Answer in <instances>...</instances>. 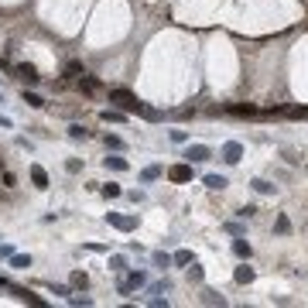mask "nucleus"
I'll list each match as a JSON object with an SVG mask.
<instances>
[{
    "instance_id": "obj_19",
    "label": "nucleus",
    "mask_w": 308,
    "mask_h": 308,
    "mask_svg": "<svg viewBox=\"0 0 308 308\" xmlns=\"http://www.w3.org/2000/svg\"><path fill=\"white\" fill-rule=\"evenodd\" d=\"M137 113L144 116V120H161V110H154V106H148V103H140V110Z\"/></svg>"
},
{
    "instance_id": "obj_35",
    "label": "nucleus",
    "mask_w": 308,
    "mask_h": 308,
    "mask_svg": "<svg viewBox=\"0 0 308 308\" xmlns=\"http://www.w3.org/2000/svg\"><path fill=\"white\" fill-rule=\"evenodd\" d=\"M171 140H175V144H185L188 134H185V130H171Z\"/></svg>"
},
{
    "instance_id": "obj_21",
    "label": "nucleus",
    "mask_w": 308,
    "mask_h": 308,
    "mask_svg": "<svg viewBox=\"0 0 308 308\" xmlns=\"http://www.w3.org/2000/svg\"><path fill=\"white\" fill-rule=\"evenodd\" d=\"M86 134H89V130H86L82 124H72V127H68V137H72V140H86Z\"/></svg>"
},
{
    "instance_id": "obj_2",
    "label": "nucleus",
    "mask_w": 308,
    "mask_h": 308,
    "mask_svg": "<svg viewBox=\"0 0 308 308\" xmlns=\"http://www.w3.org/2000/svg\"><path fill=\"white\" fill-rule=\"evenodd\" d=\"M144 285H148V274L144 271H130L124 281L116 285V291H120V295H130V291H137V288H144Z\"/></svg>"
},
{
    "instance_id": "obj_20",
    "label": "nucleus",
    "mask_w": 308,
    "mask_h": 308,
    "mask_svg": "<svg viewBox=\"0 0 308 308\" xmlns=\"http://www.w3.org/2000/svg\"><path fill=\"white\" fill-rule=\"evenodd\" d=\"M140 178H144V182H158V178H161V168H158V164H151V168L140 171Z\"/></svg>"
},
{
    "instance_id": "obj_13",
    "label": "nucleus",
    "mask_w": 308,
    "mask_h": 308,
    "mask_svg": "<svg viewBox=\"0 0 308 308\" xmlns=\"http://www.w3.org/2000/svg\"><path fill=\"white\" fill-rule=\"evenodd\" d=\"M205 185H209V188H212V192H223V188H226V178H223V175H205Z\"/></svg>"
},
{
    "instance_id": "obj_18",
    "label": "nucleus",
    "mask_w": 308,
    "mask_h": 308,
    "mask_svg": "<svg viewBox=\"0 0 308 308\" xmlns=\"http://www.w3.org/2000/svg\"><path fill=\"white\" fill-rule=\"evenodd\" d=\"M24 103H28L31 110H41V106H45V100H41L38 92H28V89H24Z\"/></svg>"
},
{
    "instance_id": "obj_36",
    "label": "nucleus",
    "mask_w": 308,
    "mask_h": 308,
    "mask_svg": "<svg viewBox=\"0 0 308 308\" xmlns=\"http://www.w3.org/2000/svg\"><path fill=\"white\" fill-rule=\"evenodd\" d=\"M14 185H17V178H14L11 171H4V188H14Z\"/></svg>"
},
{
    "instance_id": "obj_24",
    "label": "nucleus",
    "mask_w": 308,
    "mask_h": 308,
    "mask_svg": "<svg viewBox=\"0 0 308 308\" xmlns=\"http://www.w3.org/2000/svg\"><path fill=\"white\" fill-rule=\"evenodd\" d=\"M103 140H106V148H110V151H124V140H120L116 134H106Z\"/></svg>"
},
{
    "instance_id": "obj_23",
    "label": "nucleus",
    "mask_w": 308,
    "mask_h": 308,
    "mask_svg": "<svg viewBox=\"0 0 308 308\" xmlns=\"http://www.w3.org/2000/svg\"><path fill=\"white\" fill-rule=\"evenodd\" d=\"M253 188H257L260 195H271V192H274V185L267 182V178H253Z\"/></svg>"
},
{
    "instance_id": "obj_14",
    "label": "nucleus",
    "mask_w": 308,
    "mask_h": 308,
    "mask_svg": "<svg viewBox=\"0 0 308 308\" xmlns=\"http://www.w3.org/2000/svg\"><path fill=\"white\" fill-rule=\"evenodd\" d=\"M233 253L243 257V260H250V243H247V240H233Z\"/></svg>"
},
{
    "instance_id": "obj_10",
    "label": "nucleus",
    "mask_w": 308,
    "mask_h": 308,
    "mask_svg": "<svg viewBox=\"0 0 308 308\" xmlns=\"http://www.w3.org/2000/svg\"><path fill=\"white\" fill-rule=\"evenodd\" d=\"M233 277H236V285H250L253 277H257V271H253V267H247V264H240Z\"/></svg>"
},
{
    "instance_id": "obj_22",
    "label": "nucleus",
    "mask_w": 308,
    "mask_h": 308,
    "mask_svg": "<svg viewBox=\"0 0 308 308\" xmlns=\"http://www.w3.org/2000/svg\"><path fill=\"white\" fill-rule=\"evenodd\" d=\"M151 260H154V267H168V264H171V257H168L164 250H154V253H151Z\"/></svg>"
},
{
    "instance_id": "obj_16",
    "label": "nucleus",
    "mask_w": 308,
    "mask_h": 308,
    "mask_svg": "<svg viewBox=\"0 0 308 308\" xmlns=\"http://www.w3.org/2000/svg\"><path fill=\"white\" fill-rule=\"evenodd\" d=\"M82 72H86V68H82V62H65V79H79Z\"/></svg>"
},
{
    "instance_id": "obj_15",
    "label": "nucleus",
    "mask_w": 308,
    "mask_h": 308,
    "mask_svg": "<svg viewBox=\"0 0 308 308\" xmlns=\"http://www.w3.org/2000/svg\"><path fill=\"white\" fill-rule=\"evenodd\" d=\"M68 285L76 288V291H86V288H89V277H86L82 271H76V274H72V281H68Z\"/></svg>"
},
{
    "instance_id": "obj_37",
    "label": "nucleus",
    "mask_w": 308,
    "mask_h": 308,
    "mask_svg": "<svg viewBox=\"0 0 308 308\" xmlns=\"http://www.w3.org/2000/svg\"><path fill=\"white\" fill-rule=\"evenodd\" d=\"M0 257H7V260L14 257V247H11V243H4V247H0Z\"/></svg>"
},
{
    "instance_id": "obj_8",
    "label": "nucleus",
    "mask_w": 308,
    "mask_h": 308,
    "mask_svg": "<svg viewBox=\"0 0 308 308\" xmlns=\"http://www.w3.org/2000/svg\"><path fill=\"white\" fill-rule=\"evenodd\" d=\"M79 89L86 92V96H92V92H100V79H96V76H86V72H82V76H79Z\"/></svg>"
},
{
    "instance_id": "obj_30",
    "label": "nucleus",
    "mask_w": 308,
    "mask_h": 308,
    "mask_svg": "<svg viewBox=\"0 0 308 308\" xmlns=\"http://www.w3.org/2000/svg\"><path fill=\"white\" fill-rule=\"evenodd\" d=\"M229 113H236V116H253L257 110H253V106H229Z\"/></svg>"
},
{
    "instance_id": "obj_32",
    "label": "nucleus",
    "mask_w": 308,
    "mask_h": 308,
    "mask_svg": "<svg viewBox=\"0 0 308 308\" xmlns=\"http://www.w3.org/2000/svg\"><path fill=\"white\" fill-rule=\"evenodd\" d=\"M103 195H106V199H116V195H120V185H103Z\"/></svg>"
},
{
    "instance_id": "obj_9",
    "label": "nucleus",
    "mask_w": 308,
    "mask_h": 308,
    "mask_svg": "<svg viewBox=\"0 0 308 308\" xmlns=\"http://www.w3.org/2000/svg\"><path fill=\"white\" fill-rule=\"evenodd\" d=\"M31 182H34V188H48V171L41 164H31Z\"/></svg>"
},
{
    "instance_id": "obj_11",
    "label": "nucleus",
    "mask_w": 308,
    "mask_h": 308,
    "mask_svg": "<svg viewBox=\"0 0 308 308\" xmlns=\"http://www.w3.org/2000/svg\"><path fill=\"white\" fill-rule=\"evenodd\" d=\"M103 164H106L110 171H127V158H120V154H106Z\"/></svg>"
},
{
    "instance_id": "obj_28",
    "label": "nucleus",
    "mask_w": 308,
    "mask_h": 308,
    "mask_svg": "<svg viewBox=\"0 0 308 308\" xmlns=\"http://www.w3.org/2000/svg\"><path fill=\"white\" fill-rule=\"evenodd\" d=\"M205 305H226V298L216 295V291H205Z\"/></svg>"
},
{
    "instance_id": "obj_1",
    "label": "nucleus",
    "mask_w": 308,
    "mask_h": 308,
    "mask_svg": "<svg viewBox=\"0 0 308 308\" xmlns=\"http://www.w3.org/2000/svg\"><path fill=\"white\" fill-rule=\"evenodd\" d=\"M110 103H120L124 113H137V110H140V100H137L130 89H110Z\"/></svg>"
},
{
    "instance_id": "obj_7",
    "label": "nucleus",
    "mask_w": 308,
    "mask_h": 308,
    "mask_svg": "<svg viewBox=\"0 0 308 308\" xmlns=\"http://www.w3.org/2000/svg\"><path fill=\"white\" fill-rule=\"evenodd\" d=\"M14 72H17V79H24V82H28V86H34V82L41 79V76H38V68H34L31 62H21V65L14 68Z\"/></svg>"
},
{
    "instance_id": "obj_5",
    "label": "nucleus",
    "mask_w": 308,
    "mask_h": 308,
    "mask_svg": "<svg viewBox=\"0 0 308 308\" xmlns=\"http://www.w3.org/2000/svg\"><path fill=\"white\" fill-rule=\"evenodd\" d=\"M240 158H243V144H240V140H226V144H223V161H226V164H236Z\"/></svg>"
},
{
    "instance_id": "obj_31",
    "label": "nucleus",
    "mask_w": 308,
    "mask_h": 308,
    "mask_svg": "<svg viewBox=\"0 0 308 308\" xmlns=\"http://www.w3.org/2000/svg\"><path fill=\"white\" fill-rule=\"evenodd\" d=\"M202 277H205V271L199 264H192V267H188V281H202Z\"/></svg>"
},
{
    "instance_id": "obj_25",
    "label": "nucleus",
    "mask_w": 308,
    "mask_h": 308,
    "mask_svg": "<svg viewBox=\"0 0 308 308\" xmlns=\"http://www.w3.org/2000/svg\"><path fill=\"white\" fill-rule=\"evenodd\" d=\"M171 264H178V267H185V264H192V253H188V250H178L175 257H171Z\"/></svg>"
},
{
    "instance_id": "obj_4",
    "label": "nucleus",
    "mask_w": 308,
    "mask_h": 308,
    "mask_svg": "<svg viewBox=\"0 0 308 308\" xmlns=\"http://www.w3.org/2000/svg\"><path fill=\"white\" fill-rule=\"evenodd\" d=\"M106 223L116 229H124V233H130V229L137 226V216H120V212H106Z\"/></svg>"
},
{
    "instance_id": "obj_12",
    "label": "nucleus",
    "mask_w": 308,
    "mask_h": 308,
    "mask_svg": "<svg viewBox=\"0 0 308 308\" xmlns=\"http://www.w3.org/2000/svg\"><path fill=\"white\" fill-rule=\"evenodd\" d=\"M100 120H106V124H124V120H127V113H124V110H103V113H100Z\"/></svg>"
},
{
    "instance_id": "obj_34",
    "label": "nucleus",
    "mask_w": 308,
    "mask_h": 308,
    "mask_svg": "<svg viewBox=\"0 0 308 308\" xmlns=\"http://www.w3.org/2000/svg\"><path fill=\"white\" fill-rule=\"evenodd\" d=\"M277 233H291V223H288V216H277Z\"/></svg>"
},
{
    "instance_id": "obj_27",
    "label": "nucleus",
    "mask_w": 308,
    "mask_h": 308,
    "mask_svg": "<svg viewBox=\"0 0 308 308\" xmlns=\"http://www.w3.org/2000/svg\"><path fill=\"white\" fill-rule=\"evenodd\" d=\"M110 271L124 274V271H127V260H124V257H110Z\"/></svg>"
},
{
    "instance_id": "obj_6",
    "label": "nucleus",
    "mask_w": 308,
    "mask_h": 308,
    "mask_svg": "<svg viewBox=\"0 0 308 308\" xmlns=\"http://www.w3.org/2000/svg\"><path fill=\"white\" fill-rule=\"evenodd\" d=\"M168 178L171 182H192V164H188V161H185V164H171Z\"/></svg>"
},
{
    "instance_id": "obj_33",
    "label": "nucleus",
    "mask_w": 308,
    "mask_h": 308,
    "mask_svg": "<svg viewBox=\"0 0 308 308\" xmlns=\"http://www.w3.org/2000/svg\"><path fill=\"white\" fill-rule=\"evenodd\" d=\"M68 301L72 305H92V298H86V295H68Z\"/></svg>"
},
{
    "instance_id": "obj_3",
    "label": "nucleus",
    "mask_w": 308,
    "mask_h": 308,
    "mask_svg": "<svg viewBox=\"0 0 308 308\" xmlns=\"http://www.w3.org/2000/svg\"><path fill=\"white\" fill-rule=\"evenodd\" d=\"M182 158L188 161V164H202V161H209V158H212V151L205 148V144H188Z\"/></svg>"
},
{
    "instance_id": "obj_26",
    "label": "nucleus",
    "mask_w": 308,
    "mask_h": 308,
    "mask_svg": "<svg viewBox=\"0 0 308 308\" xmlns=\"http://www.w3.org/2000/svg\"><path fill=\"white\" fill-rule=\"evenodd\" d=\"M65 171H68V175H79V171H82V161L79 158H68L65 161Z\"/></svg>"
},
{
    "instance_id": "obj_29",
    "label": "nucleus",
    "mask_w": 308,
    "mask_h": 308,
    "mask_svg": "<svg viewBox=\"0 0 308 308\" xmlns=\"http://www.w3.org/2000/svg\"><path fill=\"white\" fill-rule=\"evenodd\" d=\"M52 295H58V298H68V295H72V285H52Z\"/></svg>"
},
{
    "instance_id": "obj_17",
    "label": "nucleus",
    "mask_w": 308,
    "mask_h": 308,
    "mask_svg": "<svg viewBox=\"0 0 308 308\" xmlns=\"http://www.w3.org/2000/svg\"><path fill=\"white\" fill-rule=\"evenodd\" d=\"M11 267H14V271H28V267H31V257H24V253H14V257H11Z\"/></svg>"
}]
</instances>
